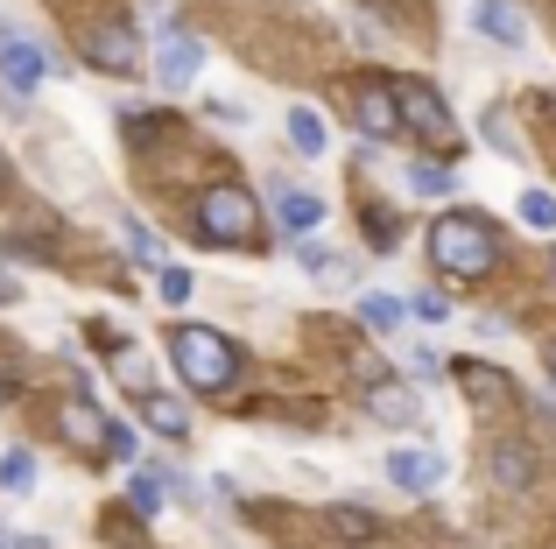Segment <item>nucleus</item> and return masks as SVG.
<instances>
[{
    "mask_svg": "<svg viewBox=\"0 0 556 549\" xmlns=\"http://www.w3.org/2000/svg\"><path fill=\"white\" fill-rule=\"evenodd\" d=\"M430 261L444 274H458V282H479V274L501 268V233H493V219H479V212H444V219L430 226Z\"/></svg>",
    "mask_w": 556,
    "mask_h": 549,
    "instance_id": "obj_1",
    "label": "nucleus"
},
{
    "mask_svg": "<svg viewBox=\"0 0 556 549\" xmlns=\"http://www.w3.org/2000/svg\"><path fill=\"white\" fill-rule=\"evenodd\" d=\"M169 367H177L184 387H198V395H226V387L240 381V345L212 324H177L169 331Z\"/></svg>",
    "mask_w": 556,
    "mask_h": 549,
    "instance_id": "obj_2",
    "label": "nucleus"
},
{
    "mask_svg": "<svg viewBox=\"0 0 556 549\" xmlns=\"http://www.w3.org/2000/svg\"><path fill=\"white\" fill-rule=\"evenodd\" d=\"M198 233L212 247H261V197L247 183H212L198 197Z\"/></svg>",
    "mask_w": 556,
    "mask_h": 549,
    "instance_id": "obj_3",
    "label": "nucleus"
},
{
    "mask_svg": "<svg viewBox=\"0 0 556 549\" xmlns=\"http://www.w3.org/2000/svg\"><path fill=\"white\" fill-rule=\"evenodd\" d=\"M78 56L92 71H106V78H135L141 71V42L127 22H85L78 28Z\"/></svg>",
    "mask_w": 556,
    "mask_h": 549,
    "instance_id": "obj_4",
    "label": "nucleus"
},
{
    "mask_svg": "<svg viewBox=\"0 0 556 549\" xmlns=\"http://www.w3.org/2000/svg\"><path fill=\"white\" fill-rule=\"evenodd\" d=\"M388 99H394V120H402L408 135H430V141H444V135H451V106H444V92H430L422 78H394V85H388Z\"/></svg>",
    "mask_w": 556,
    "mask_h": 549,
    "instance_id": "obj_5",
    "label": "nucleus"
},
{
    "mask_svg": "<svg viewBox=\"0 0 556 549\" xmlns=\"http://www.w3.org/2000/svg\"><path fill=\"white\" fill-rule=\"evenodd\" d=\"M50 71H56V56L42 50L36 36H22V28H0V78H8L14 92H36Z\"/></svg>",
    "mask_w": 556,
    "mask_h": 549,
    "instance_id": "obj_6",
    "label": "nucleus"
},
{
    "mask_svg": "<svg viewBox=\"0 0 556 549\" xmlns=\"http://www.w3.org/2000/svg\"><path fill=\"white\" fill-rule=\"evenodd\" d=\"M444 472H451V458L430 451V444H394V451H388V480L402 486V494H437Z\"/></svg>",
    "mask_w": 556,
    "mask_h": 549,
    "instance_id": "obj_7",
    "label": "nucleus"
},
{
    "mask_svg": "<svg viewBox=\"0 0 556 549\" xmlns=\"http://www.w3.org/2000/svg\"><path fill=\"white\" fill-rule=\"evenodd\" d=\"M198 71H204V42L184 36V28H169V36L155 42V85H163V92H190Z\"/></svg>",
    "mask_w": 556,
    "mask_h": 549,
    "instance_id": "obj_8",
    "label": "nucleus"
},
{
    "mask_svg": "<svg viewBox=\"0 0 556 549\" xmlns=\"http://www.w3.org/2000/svg\"><path fill=\"white\" fill-rule=\"evenodd\" d=\"M268 205H275V226H282V233H317V226H325V197L303 191V183H275Z\"/></svg>",
    "mask_w": 556,
    "mask_h": 549,
    "instance_id": "obj_9",
    "label": "nucleus"
},
{
    "mask_svg": "<svg viewBox=\"0 0 556 549\" xmlns=\"http://www.w3.org/2000/svg\"><path fill=\"white\" fill-rule=\"evenodd\" d=\"M472 28L486 42H501V50H521V42H529V22H521L507 0H472Z\"/></svg>",
    "mask_w": 556,
    "mask_h": 549,
    "instance_id": "obj_10",
    "label": "nucleus"
},
{
    "mask_svg": "<svg viewBox=\"0 0 556 549\" xmlns=\"http://www.w3.org/2000/svg\"><path fill=\"white\" fill-rule=\"evenodd\" d=\"M374 416L388 430H416L422 423V395L416 387H374Z\"/></svg>",
    "mask_w": 556,
    "mask_h": 549,
    "instance_id": "obj_11",
    "label": "nucleus"
},
{
    "mask_svg": "<svg viewBox=\"0 0 556 549\" xmlns=\"http://www.w3.org/2000/svg\"><path fill=\"white\" fill-rule=\"evenodd\" d=\"M486 465H493L501 486H529L535 480V451L529 444H486Z\"/></svg>",
    "mask_w": 556,
    "mask_h": 549,
    "instance_id": "obj_12",
    "label": "nucleus"
},
{
    "mask_svg": "<svg viewBox=\"0 0 556 549\" xmlns=\"http://www.w3.org/2000/svg\"><path fill=\"white\" fill-rule=\"evenodd\" d=\"M289 149H296V155H325V149H331L325 113H311V106H296V113H289Z\"/></svg>",
    "mask_w": 556,
    "mask_h": 549,
    "instance_id": "obj_13",
    "label": "nucleus"
},
{
    "mask_svg": "<svg viewBox=\"0 0 556 549\" xmlns=\"http://www.w3.org/2000/svg\"><path fill=\"white\" fill-rule=\"evenodd\" d=\"M359 120H367V135H374V141L402 135V120H394V99H388V85H367V92H359Z\"/></svg>",
    "mask_w": 556,
    "mask_h": 549,
    "instance_id": "obj_14",
    "label": "nucleus"
},
{
    "mask_svg": "<svg viewBox=\"0 0 556 549\" xmlns=\"http://www.w3.org/2000/svg\"><path fill=\"white\" fill-rule=\"evenodd\" d=\"M141 423L163 430V437H190V416H184L177 395H141Z\"/></svg>",
    "mask_w": 556,
    "mask_h": 549,
    "instance_id": "obj_15",
    "label": "nucleus"
},
{
    "mask_svg": "<svg viewBox=\"0 0 556 549\" xmlns=\"http://www.w3.org/2000/svg\"><path fill=\"white\" fill-rule=\"evenodd\" d=\"M36 486V458L14 444V451H0V494H28Z\"/></svg>",
    "mask_w": 556,
    "mask_h": 549,
    "instance_id": "obj_16",
    "label": "nucleus"
},
{
    "mask_svg": "<svg viewBox=\"0 0 556 549\" xmlns=\"http://www.w3.org/2000/svg\"><path fill=\"white\" fill-rule=\"evenodd\" d=\"M402 317H408L402 296H359V324H367V331H394Z\"/></svg>",
    "mask_w": 556,
    "mask_h": 549,
    "instance_id": "obj_17",
    "label": "nucleus"
},
{
    "mask_svg": "<svg viewBox=\"0 0 556 549\" xmlns=\"http://www.w3.org/2000/svg\"><path fill=\"white\" fill-rule=\"evenodd\" d=\"M408 191L416 197H444V191H458V177H451L444 163H408Z\"/></svg>",
    "mask_w": 556,
    "mask_h": 549,
    "instance_id": "obj_18",
    "label": "nucleus"
},
{
    "mask_svg": "<svg viewBox=\"0 0 556 549\" xmlns=\"http://www.w3.org/2000/svg\"><path fill=\"white\" fill-rule=\"evenodd\" d=\"M521 226H535V233H556V197H549V191H521Z\"/></svg>",
    "mask_w": 556,
    "mask_h": 549,
    "instance_id": "obj_19",
    "label": "nucleus"
},
{
    "mask_svg": "<svg viewBox=\"0 0 556 549\" xmlns=\"http://www.w3.org/2000/svg\"><path fill=\"white\" fill-rule=\"evenodd\" d=\"M127 508H135V514H163V480L135 472V480H127Z\"/></svg>",
    "mask_w": 556,
    "mask_h": 549,
    "instance_id": "obj_20",
    "label": "nucleus"
},
{
    "mask_svg": "<svg viewBox=\"0 0 556 549\" xmlns=\"http://www.w3.org/2000/svg\"><path fill=\"white\" fill-rule=\"evenodd\" d=\"M296 261L311 268V274H339V282H345V274H353V268L339 261V254H325V247H317V240H296Z\"/></svg>",
    "mask_w": 556,
    "mask_h": 549,
    "instance_id": "obj_21",
    "label": "nucleus"
},
{
    "mask_svg": "<svg viewBox=\"0 0 556 549\" xmlns=\"http://www.w3.org/2000/svg\"><path fill=\"white\" fill-rule=\"evenodd\" d=\"M331 528H339V536H345V542H367V536H374V528H380V522H374V514H367V508H339V514H331Z\"/></svg>",
    "mask_w": 556,
    "mask_h": 549,
    "instance_id": "obj_22",
    "label": "nucleus"
},
{
    "mask_svg": "<svg viewBox=\"0 0 556 549\" xmlns=\"http://www.w3.org/2000/svg\"><path fill=\"white\" fill-rule=\"evenodd\" d=\"M479 127H486V141H493L501 155H521V141L507 135V113H493V106H486V120H479Z\"/></svg>",
    "mask_w": 556,
    "mask_h": 549,
    "instance_id": "obj_23",
    "label": "nucleus"
},
{
    "mask_svg": "<svg viewBox=\"0 0 556 549\" xmlns=\"http://www.w3.org/2000/svg\"><path fill=\"white\" fill-rule=\"evenodd\" d=\"M458 381L472 387V395H507V381H501V373H486V367H458Z\"/></svg>",
    "mask_w": 556,
    "mask_h": 549,
    "instance_id": "obj_24",
    "label": "nucleus"
},
{
    "mask_svg": "<svg viewBox=\"0 0 556 549\" xmlns=\"http://www.w3.org/2000/svg\"><path fill=\"white\" fill-rule=\"evenodd\" d=\"M99 444H106V458H121V465L135 458V430H121V423H106V430H99Z\"/></svg>",
    "mask_w": 556,
    "mask_h": 549,
    "instance_id": "obj_25",
    "label": "nucleus"
},
{
    "mask_svg": "<svg viewBox=\"0 0 556 549\" xmlns=\"http://www.w3.org/2000/svg\"><path fill=\"white\" fill-rule=\"evenodd\" d=\"M394 233H402V226H394V212H367V240H374L380 254L394 247Z\"/></svg>",
    "mask_w": 556,
    "mask_h": 549,
    "instance_id": "obj_26",
    "label": "nucleus"
},
{
    "mask_svg": "<svg viewBox=\"0 0 556 549\" xmlns=\"http://www.w3.org/2000/svg\"><path fill=\"white\" fill-rule=\"evenodd\" d=\"M127 226V247H135V261H149L155 268V240H149V226H141V219H121Z\"/></svg>",
    "mask_w": 556,
    "mask_h": 549,
    "instance_id": "obj_27",
    "label": "nucleus"
},
{
    "mask_svg": "<svg viewBox=\"0 0 556 549\" xmlns=\"http://www.w3.org/2000/svg\"><path fill=\"white\" fill-rule=\"evenodd\" d=\"M408 317H422V324H444V317H451V296H416V303H408Z\"/></svg>",
    "mask_w": 556,
    "mask_h": 549,
    "instance_id": "obj_28",
    "label": "nucleus"
},
{
    "mask_svg": "<svg viewBox=\"0 0 556 549\" xmlns=\"http://www.w3.org/2000/svg\"><path fill=\"white\" fill-rule=\"evenodd\" d=\"M163 303H190V268H163Z\"/></svg>",
    "mask_w": 556,
    "mask_h": 549,
    "instance_id": "obj_29",
    "label": "nucleus"
},
{
    "mask_svg": "<svg viewBox=\"0 0 556 549\" xmlns=\"http://www.w3.org/2000/svg\"><path fill=\"white\" fill-rule=\"evenodd\" d=\"M14 296H22V282H14V268L0 261V303H14Z\"/></svg>",
    "mask_w": 556,
    "mask_h": 549,
    "instance_id": "obj_30",
    "label": "nucleus"
},
{
    "mask_svg": "<svg viewBox=\"0 0 556 549\" xmlns=\"http://www.w3.org/2000/svg\"><path fill=\"white\" fill-rule=\"evenodd\" d=\"M549 274H556V247H549Z\"/></svg>",
    "mask_w": 556,
    "mask_h": 549,
    "instance_id": "obj_31",
    "label": "nucleus"
},
{
    "mask_svg": "<svg viewBox=\"0 0 556 549\" xmlns=\"http://www.w3.org/2000/svg\"><path fill=\"white\" fill-rule=\"evenodd\" d=\"M549 373H556V353H549Z\"/></svg>",
    "mask_w": 556,
    "mask_h": 549,
    "instance_id": "obj_32",
    "label": "nucleus"
},
{
    "mask_svg": "<svg viewBox=\"0 0 556 549\" xmlns=\"http://www.w3.org/2000/svg\"><path fill=\"white\" fill-rule=\"evenodd\" d=\"M0 549H8V542H0Z\"/></svg>",
    "mask_w": 556,
    "mask_h": 549,
    "instance_id": "obj_33",
    "label": "nucleus"
}]
</instances>
